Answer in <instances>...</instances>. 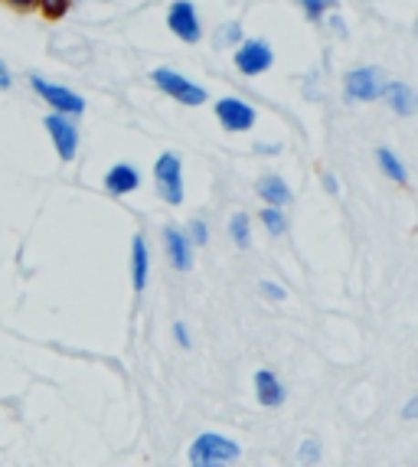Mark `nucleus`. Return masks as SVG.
Returning a JSON list of instances; mask_svg holds the SVG:
<instances>
[{
    "label": "nucleus",
    "instance_id": "1",
    "mask_svg": "<svg viewBox=\"0 0 418 467\" xmlns=\"http://www.w3.org/2000/svg\"><path fill=\"white\" fill-rule=\"evenodd\" d=\"M242 458V448L235 438L223 431H203L190 444V467H229Z\"/></svg>",
    "mask_w": 418,
    "mask_h": 467
},
{
    "label": "nucleus",
    "instance_id": "2",
    "mask_svg": "<svg viewBox=\"0 0 418 467\" xmlns=\"http://www.w3.org/2000/svg\"><path fill=\"white\" fill-rule=\"evenodd\" d=\"M151 82H154V88H161L167 99H173L177 105H186V109H200V105H206L209 92L200 86V82H193V78H186L183 72L171 69V66H157V69H151Z\"/></svg>",
    "mask_w": 418,
    "mask_h": 467
},
{
    "label": "nucleus",
    "instance_id": "3",
    "mask_svg": "<svg viewBox=\"0 0 418 467\" xmlns=\"http://www.w3.org/2000/svg\"><path fill=\"white\" fill-rule=\"evenodd\" d=\"M30 88L37 92V99L43 105H49V111L56 115H66V118H82L86 115V99L72 88L59 86V82H49L43 76H30Z\"/></svg>",
    "mask_w": 418,
    "mask_h": 467
},
{
    "label": "nucleus",
    "instance_id": "4",
    "mask_svg": "<svg viewBox=\"0 0 418 467\" xmlns=\"http://www.w3.org/2000/svg\"><path fill=\"white\" fill-rule=\"evenodd\" d=\"M154 190L167 206H180L186 196L183 190V161L173 150H163L154 161Z\"/></svg>",
    "mask_w": 418,
    "mask_h": 467
},
{
    "label": "nucleus",
    "instance_id": "5",
    "mask_svg": "<svg viewBox=\"0 0 418 467\" xmlns=\"http://www.w3.org/2000/svg\"><path fill=\"white\" fill-rule=\"evenodd\" d=\"M382 86H386V72L380 66H357L343 76V95L353 105H370V101L382 99Z\"/></svg>",
    "mask_w": 418,
    "mask_h": 467
},
{
    "label": "nucleus",
    "instance_id": "6",
    "mask_svg": "<svg viewBox=\"0 0 418 467\" xmlns=\"http://www.w3.org/2000/svg\"><path fill=\"white\" fill-rule=\"evenodd\" d=\"M233 63L235 69L242 72L246 78H256V76H265V72L275 66V49H271L268 39L262 36H246L239 47L233 49Z\"/></svg>",
    "mask_w": 418,
    "mask_h": 467
},
{
    "label": "nucleus",
    "instance_id": "7",
    "mask_svg": "<svg viewBox=\"0 0 418 467\" xmlns=\"http://www.w3.org/2000/svg\"><path fill=\"white\" fill-rule=\"evenodd\" d=\"M213 115H216L219 128L229 134H242L252 131L258 121V111L252 101H246L242 95H223V99L213 105Z\"/></svg>",
    "mask_w": 418,
    "mask_h": 467
},
{
    "label": "nucleus",
    "instance_id": "8",
    "mask_svg": "<svg viewBox=\"0 0 418 467\" xmlns=\"http://www.w3.org/2000/svg\"><path fill=\"white\" fill-rule=\"evenodd\" d=\"M167 30L183 43V47H196L203 39V20L200 10L193 7V0H173L167 7Z\"/></svg>",
    "mask_w": 418,
    "mask_h": 467
},
{
    "label": "nucleus",
    "instance_id": "9",
    "mask_svg": "<svg viewBox=\"0 0 418 467\" xmlns=\"http://www.w3.org/2000/svg\"><path fill=\"white\" fill-rule=\"evenodd\" d=\"M78 118H66V115H56V111H49L47 118H43V128H47L49 140H53L56 154H59L62 164H72L78 157Z\"/></svg>",
    "mask_w": 418,
    "mask_h": 467
},
{
    "label": "nucleus",
    "instance_id": "10",
    "mask_svg": "<svg viewBox=\"0 0 418 467\" xmlns=\"http://www.w3.org/2000/svg\"><path fill=\"white\" fill-rule=\"evenodd\" d=\"M389 105V111L399 118H412L418 111V95L409 82L402 78H386V86H382V99Z\"/></svg>",
    "mask_w": 418,
    "mask_h": 467
},
{
    "label": "nucleus",
    "instance_id": "11",
    "mask_svg": "<svg viewBox=\"0 0 418 467\" xmlns=\"http://www.w3.org/2000/svg\"><path fill=\"white\" fill-rule=\"evenodd\" d=\"M163 252H167V258H171L173 272H190V268H193V252L196 249L180 226L163 229Z\"/></svg>",
    "mask_w": 418,
    "mask_h": 467
},
{
    "label": "nucleus",
    "instance_id": "12",
    "mask_svg": "<svg viewBox=\"0 0 418 467\" xmlns=\"http://www.w3.org/2000/svg\"><path fill=\"white\" fill-rule=\"evenodd\" d=\"M101 187H105L109 196H131V193H138V187H141V171L134 164H124L121 161V164L109 167Z\"/></svg>",
    "mask_w": 418,
    "mask_h": 467
},
{
    "label": "nucleus",
    "instance_id": "13",
    "mask_svg": "<svg viewBox=\"0 0 418 467\" xmlns=\"http://www.w3.org/2000/svg\"><path fill=\"white\" fill-rule=\"evenodd\" d=\"M252 382H256V399L265 405V409H278V405H285L287 389L275 369H258V373L252 376Z\"/></svg>",
    "mask_w": 418,
    "mask_h": 467
},
{
    "label": "nucleus",
    "instance_id": "14",
    "mask_svg": "<svg viewBox=\"0 0 418 467\" xmlns=\"http://www.w3.org/2000/svg\"><path fill=\"white\" fill-rule=\"evenodd\" d=\"M148 281H151V245L144 239V233H138L131 239V288L141 295V291L148 288Z\"/></svg>",
    "mask_w": 418,
    "mask_h": 467
},
{
    "label": "nucleus",
    "instance_id": "15",
    "mask_svg": "<svg viewBox=\"0 0 418 467\" xmlns=\"http://www.w3.org/2000/svg\"><path fill=\"white\" fill-rule=\"evenodd\" d=\"M256 193L262 196L265 206H291V200H295V193H291V187H287V180L278 177V173H265V177H258L256 183Z\"/></svg>",
    "mask_w": 418,
    "mask_h": 467
},
{
    "label": "nucleus",
    "instance_id": "16",
    "mask_svg": "<svg viewBox=\"0 0 418 467\" xmlns=\"http://www.w3.org/2000/svg\"><path fill=\"white\" fill-rule=\"evenodd\" d=\"M376 164H380L382 177L392 180L395 187H405V183H409V167L402 164V157L395 154L392 148H380V150H376Z\"/></svg>",
    "mask_w": 418,
    "mask_h": 467
},
{
    "label": "nucleus",
    "instance_id": "17",
    "mask_svg": "<svg viewBox=\"0 0 418 467\" xmlns=\"http://www.w3.org/2000/svg\"><path fill=\"white\" fill-rule=\"evenodd\" d=\"M229 239H233L235 249H242V252L252 245V219H248V213H235V216L229 219Z\"/></svg>",
    "mask_w": 418,
    "mask_h": 467
},
{
    "label": "nucleus",
    "instance_id": "18",
    "mask_svg": "<svg viewBox=\"0 0 418 467\" xmlns=\"http://www.w3.org/2000/svg\"><path fill=\"white\" fill-rule=\"evenodd\" d=\"M258 219H262L265 233L275 235V239H281V235L287 233V213L281 210V206H265V210L258 213Z\"/></svg>",
    "mask_w": 418,
    "mask_h": 467
},
{
    "label": "nucleus",
    "instance_id": "19",
    "mask_svg": "<svg viewBox=\"0 0 418 467\" xmlns=\"http://www.w3.org/2000/svg\"><path fill=\"white\" fill-rule=\"evenodd\" d=\"M298 7H301V14L308 16L310 24H324V16L330 10H337V0H298Z\"/></svg>",
    "mask_w": 418,
    "mask_h": 467
},
{
    "label": "nucleus",
    "instance_id": "20",
    "mask_svg": "<svg viewBox=\"0 0 418 467\" xmlns=\"http://www.w3.org/2000/svg\"><path fill=\"white\" fill-rule=\"evenodd\" d=\"M242 39H246V33H242L239 20H229V24H223V26H219V33H216V43L223 49H235Z\"/></svg>",
    "mask_w": 418,
    "mask_h": 467
},
{
    "label": "nucleus",
    "instance_id": "21",
    "mask_svg": "<svg viewBox=\"0 0 418 467\" xmlns=\"http://www.w3.org/2000/svg\"><path fill=\"white\" fill-rule=\"evenodd\" d=\"M37 10L47 20H62L72 10V0H37Z\"/></svg>",
    "mask_w": 418,
    "mask_h": 467
},
{
    "label": "nucleus",
    "instance_id": "22",
    "mask_svg": "<svg viewBox=\"0 0 418 467\" xmlns=\"http://www.w3.org/2000/svg\"><path fill=\"white\" fill-rule=\"evenodd\" d=\"M183 233H186V239L193 242V249H200V245L209 242V226L203 223V219H190V226H186Z\"/></svg>",
    "mask_w": 418,
    "mask_h": 467
},
{
    "label": "nucleus",
    "instance_id": "23",
    "mask_svg": "<svg viewBox=\"0 0 418 467\" xmlns=\"http://www.w3.org/2000/svg\"><path fill=\"white\" fill-rule=\"evenodd\" d=\"M298 461H301L304 467L318 464V461H320V444L314 441V438H308V441H301V448H298Z\"/></svg>",
    "mask_w": 418,
    "mask_h": 467
},
{
    "label": "nucleus",
    "instance_id": "24",
    "mask_svg": "<svg viewBox=\"0 0 418 467\" xmlns=\"http://www.w3.org/2000/svg\"><path fill=\"white\" fill-rule=\"evenodd\" d=\"M258 291H262V297H268V301H285L287 297V291L281 288V285H275V281H262Z\"/></svg>",
    "mask_w": 418,
    "mask_h": 467
},
{
    "label": "nucleus",
    "instance_id": "25",
    "mask_svg": "<svg viewBox=\"0 0 418 467\" xmlns=\"http://www.w3.org/2000/svg\"><path fill=\"white\" fill-rule=\"evenodd\" d=\"M324 20H327V26H330L333 36L347 39V24H343V16H340V14H333V10H330V14H327Z\"/></svg>",
    "mask_w": 418,
    "mask_h": 467
},
{
    "label": "nucleus",
    "instance_id": "26",
    "mask_svg": "<svg viewBox=\"0 0 418 467\" xmlns=\"http://www.w3.org/2000/svg\"><path fill=\"white\" fill-rule=\"evenodd\" d=\"M173 340L180 343V347H183V350H190V347H193V340H190V330H186V324H173Z\"/></svg>",
    "mask_w": 418,
    "mask_h": 467
},
{
    "label": "nucleus",
    "instance_id": "27",
    "mask_svg": "<svg viewBox=\"0 0 418 467\" xmlns=\"http://www.w3.org/2000/svg\"><path fill=\"white\" fill-rule=\"evenodd\" d=\"M14 88V72H10V66L0 59V92H10Z\"/></svg>",
    "mask_w": 418,
    "mask_h": 467
},
{
    "label": "nucleus",
    "instance_id": "28",
    "mask_svg": "<svg viewBox=\"0 0 418 467\" xmlns=\"http://www.w3.org/2000/svg\"><path fill=\"white\" fill-rule=\"evenodd\" d=\"M4 4H10L14 10H26V14L37 10V0H4Z\"/></svg>",
    "mask_w": 418,
    "mask_h": 467
},
{
    "label": "nucleus",
    "instance_id": "29",
    "mask_svg": "<svg viewBox=\"0 0 418 467\" xmlns=\"http://www.w3.org/2000/svg\"><path fill=\"white\" fill-rule=\"evenodd\" d=\"M415 415H418V399H409V402H405V409H402V419L415 421Z\"/></svg>",
    "mask_w": 418,
    "mask_h": 467
},
{
    "label": "nucleus",
    "instance_id": "30",
    "mask_svg": "<svg viewBox=\"0 0 418 467\" xmlns=\"http://www.w3.org/2000/svg\"><path fill=\"white\" fill-rule=\"evenodd\" d=\"M324 190H327V193H337V190H340V187H337V177H333V173H324Z\"/></svg>",
    "mask_w": 418,
    "mask_h": 467
},
{
    "label": "nucleus",
    "instance_id": "31",
    "mask_svg": "<svg viewBox=\"0 0 418 467\" xmlns=\"http://www.w3.org/2000/svg\"><path fill=\"white\" fill-rule=\"evenodd\" d=\"M256 150H258V154H275V150H278V144H256Z\"/></svg>",
    "mask_w": 418,
    "mask_h": 467
}]
</instances>
